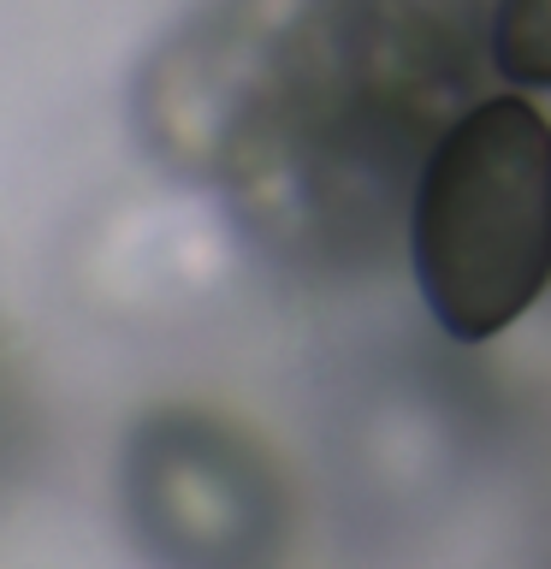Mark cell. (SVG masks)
Segmentation results:
<instances>
[{
	"label": "cell",
	"instance_id": "1",
	"mask_svg": "<svg viewBox=\"0 0 551 569\" xmlns=\"http://www.w3.org/2000/svg\"><path fill=\"white\" fill-rule=\"evenodd\" d=\"M427 315L457 345L510 332L551 284V124L522 96H480L433 137L409 202Z\"/></svg>",
	"mask_w": 551,
	"mask_h": 569
},
{
	"label": "cell",
	"instance_id": "2",
	"mask_svg": "<svg viewBox=\"0 0 551 569\" xmlns=\"http://www.w3.org/2000/svg\"><path fill=\"white\" fill-rule=\"evenodd\" d=\"M439 124L355 89L327 66L238 154L220 184L267 249L297 261H355L415 202Z\"/></svg>",
	"mask_w": 551,
	"mask_h": 569
},
{
	"label": "cell",
	"instance_id": "3",
	"mask_svg": "<svg viewBox=\"0 0 551 569\" xmlns=\"http://www.w3.org/2000/svg\"><path fill=\"white\" fill-rule=\"evenodd\" d=\"M320 66V0H226L154 53L137 96L142 131L172 167L226 178Z\"/></svg>",
	"mask_w": 551,
	"mask_h": 569
},
{
	"label": "cell",
	"instance_id": "4",
	"mask_svg": "<svg viewBox=\"0 0 551 569\" xmlns=\"http://www.w3.org/2000/svg\"><path fill=\"white\" fill-rule=\"evenodd\" d=\"M124 516L178 569L261 563L284 533L279 469L249 433L202 409H160L124 439Z\"/></svg>",
	"mask_w": 551,
	"mask_h": 569
},
{
	"label": "cell",
	"instance_id": "5",
	"mask_svg": "<svg viewBox=\"0 0 551 569\" xmlns=\"http://www.w3.org/2000/svg\"><path fill=\"white\" fill-rule=\"evenodd\" d=\"M492 24L498 0H320L332 66L439 131L492 66Z\"/></svg>",
	"mask_w": 551,
	"mask_h": 569
},
{
	"label": "cell",
	"instance_id": "6",
	"mask_svg": "<svg viewBox=\"0 0 551 569\" xmlns=\"http://www.w3.org/2000/svg\"><path fill=\"white\" fill-rule=\"evenodd\" d=\"M492 71L522 89H551V0H498Z\"/></svg>",
	"mask_w": 551,
	"mask_h": 569
}]
</instances>
